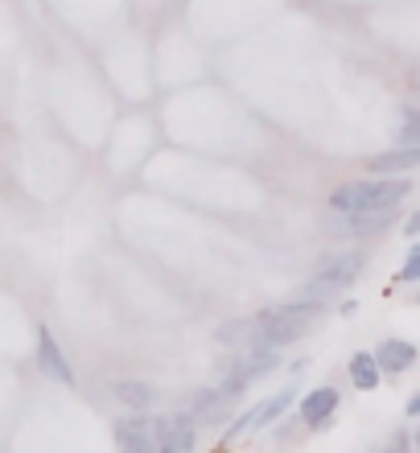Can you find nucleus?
Instances as JSON below:
<instances>
[{
  "label": "nucleus",
  "instance_id": "1",
  "mask_svg": "<svg viewBox=\"0 0 420 453\" xmlns=\"http://www.w3.org/2000/svg\"><path fill=\"white\" fill-rule=\"evenodd\" d=\"M412 194V181H400L392 173H384L379 181H350V186H338L330 194V206L334 211H367V206H400Z\"/></svg>",
  "mask_w": 420,
  "mask_h": 453
},
{
  "label": "nucleus",
  "instance_id": "2",
  "mask_svg": "<svg viewBox=\"0 0 420 453\" xmlns=\"http://www.w3.org/2000/svg\"><path fill=\"white\" fill-rule=\"evenodd\" d=\"M317 318V305L313 301H297V305H272V310L260 313L256 322V334H260V346H285L293 338H301Z\"/></svg>",
  "mask_w": 420,
  "mask_h": 453
},
{
  "label": "nucleus",
  "instance_id": "3",
  "mask_svg": "<svg viewBox=\"0 0 420 453\" xmlns=\"http://www.w3.org/2000/svg\"><path fill=\"white\" fill-rule=\"evenodd\" d=\"M363 268H367V251H342V256H334L330 264H322L317 273L305 280V297L309 301H317V297H330V293H338V288H347V285H355L363 276Z\"/></svg>",
  "mask_w": 420,
  "mask_h": 453
},
{
  "label": "nucleus",
  "instance_id": "4",
  "mask_svg": "<svg viewBox=\"0 0 420 453\" xmlns=\"http://www.w3.org/2000/svg\"><path fill=\"white\" fill-rule=\"evenodd\" d=\"M293 400H297V388H280L277 395H268V400H260V404L252 408V412H243L240 425L227 433V437H240V433L248 429H264V425H272V420L280 417V412H288L293 408Z\"/></svg>",
  "mask_w": 420,
  "mask_h": 453
},
{
  "label": "nucleus",
  "instance_id": "5",
  "mask_svg": "<svg viewBox=\"0 0 420 453\" xmlns=\"http://www.w3.org/2000/svg\"><path fill=\"white\" fill-rule=\"evenodd\" d=\"M153 441H157V449H165V453H190L194 449V420L190 417H161V420H153Z\"/></svg>",
  "mask_w": 420,
  "mask_h": 453
},
{
  "label": "nucleus",
  "instance_id": "6",
  "mask_svg": "<svg viewBox=\"0 0 420 453\" xmlns=\"http://www.w3.org/2000/svg\"><path fill=\"white\" fill-rule=\"evenodd\" d=\"M37 363H42V371H46L50 380H58L62 388H74V371L66 363V355H62L58 338L50 334V330H37Z\"/></svg>",
  "mask_w": 420,
  "mask_h": 453
},
{
  "label": "nucleus",
  "instance_id": "7",
  "mask_svg": "<svg viewBox=\"0 0 420 453\" xmlns=\"http://www.w3.org/2000/svg\"><path fill=\"white\" fill-rule=\"evenodd\" d=\"M111 437H116V445H124L128 453H149L157 449L153 441V420L149 417H124L111 425Z\"/></svg>",
  "mask_w": 420,
  "mask_h": 453
},
{
  "label": "nucleus",
  "instance_id": "8",
  "mask_svg": "<svg viewBox=\"0 0 420 453\" xmlns=\"http://www.w3.org/2000/svg\"><path fill=\"white\" fill-rule=\"evenodd\" d=\"M371 355H375V363H379V375H400V371L416 367V346L404 342V338H387Z\"/></svg>",
  "mask_w": 420,
  "mask_h": 453
},
{
  "label": "nucleus",
  "instance_id": "9",
  "mask_svg": "<svg viewBox=\"0 0 420 453\" xmlns=\"http://www.w3.org/2000/svg\"><path fill=\"white\" fill-rule=\"evenodd\" d=\"M334 408H338V392H334V388H313V392L301 400V420H305L309 429H322L325 420L334 417Z\"/></svg>",
  "mask_w": 420,
  "mask_h": 453
},
{
  "label": "nucleus",
  "instance_id": "10",
  "mask_svg": "<svg viewBox=\"0 0 420 453\" xmlns=\"http://www.w3.org/2000/svg\"><path fill=\"white\" fill-rule=\"evenodd\" d=\"M392 211L396 206H367V211H342V226L347 231H379V226L392 223Z\"/></svg>",
  "mask_w": 420,
  "mask_h": 453
},
{
  "label": "nucleus",
  "instance_id": "11",
  "mask_svg": "<svg viewBox=\"0 0 420 453\" xmlns=\"http://www.w3.org/2000/svg\"><path fill=\"white\" fill-rule=\"evenodd\" d=\"M111 392H116V400L128 408H153L157 404V388L153 383H136V380H120L111 383Z\"/></svg>",
  "mask_w": 420,
  "mask_h": 453
},
{
  "label": "nucleus",
  "instance_id": "12",
  "mask_svg": "<svg viewBox=\"0 0 420 453\" xmlns=\"http://www.w3.org/2000/svg\"><path fill=\"white\" fill-rule=\"evenodd\" d=\"M420 165V149L416 144H404V149H392V153L375 157V173H409Z\"/></svg>",
  "mask_w": 420,
  "mask_h": 453
},
{
  "label": "nucleus",
  "instance_id": "13",
  "mask_svg": "<svg viewBox=\"0 0 420 453\" xmlns=\"http://www.w3.org/2000/svg\"><path fill=\"white\" fill-rule=\"evenodd\" d=\"M350 380H355V388H363V392H375V388H379V363H375V355L359 350V355L350 358Z\"/></svg>",
  "mask_w": 420,
  "mask_h": 453
},
{
  "label": "nucleus",
  "instance_id": "14",
  "mask_svg": "<svg viewBox=\"0 0 420 453\" xmlns=\"http://www.w3.org/2000/svg\"><path fill=\"white\" fill-rule=\"evenodd\" d=\"M272 367H277V355H264V358H260V363H256V358H252V363H248V367H243L240 375H231V380H227V395L243 392L248 383H252V380H260V375H264V371H272Z\"/></svg>",
  "mask_w": 420,
  "mask_h": 453
},
{
  "label": "nucleus",
  "instance_id": "15",
  "mask_svg": "<svg viewBox=\"0 0 420 453\" xmlns=\"http://www.w3.org/2000/svg\"><path fill=\"white\" fill-rule=\"evenodd\" d=\"M416 136H420V116L404 111V144H416Z\"/></svg>",
  "mask_w": 420,
  "mask_h": 453
},
{
  "label": "nucleus",
  "instance_id": "16",
  "mask_svg": "<svg viewBox=\"0 0 420 453\" xmlns=\"http://www.w3.org/2000/svg\"><path fill=\"white\" fill-rule=\"evenodd\" d=\"M420 276V248L409 251V260H404V273H400V280H416Z\"/></svg>",
  "mask_w": 420,
  "mask_h": 453
}]
</instances>
